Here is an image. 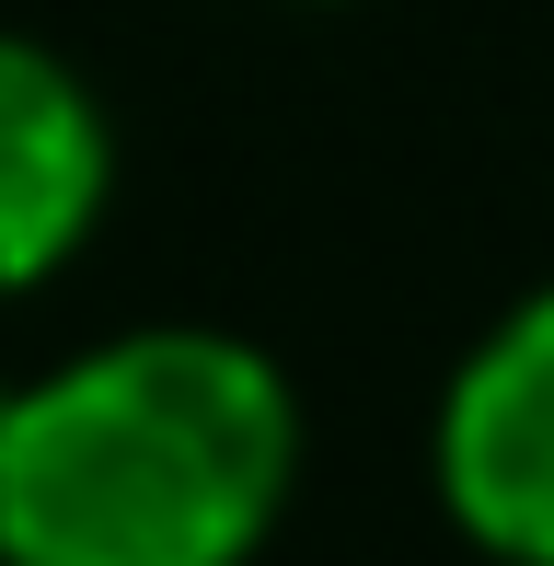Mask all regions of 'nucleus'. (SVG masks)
I'll list each match as a JSON object with an SVG mask.
<instances>
[{"label":"nucleus","instance_id":"obj_5","mask_svg":"<svg viewBox=\"0 0 554 566\" xmlns=\"http://www.w3.org/2000/svg\"><path fill=\"white\" fill-rule=\"evenodd\" d=\"M0 417H12V381H0Z\"/></svg>","mask_w":554,"mask_h":566},{"label":"nucleus","instance_id":"obj_1","mask_svg":"<svg viewBox=\"0 0 554 566\" xmlns=\"http://www.w3.org/2000/svg\"><path fill=\"white\" fill-rule=\"evenodd\" d=\"M289 485V370L220 324H139L12 381L0 566H243Z\"/></svg>","mask_w":554,"mask_h":566},{"label":"nucleus","instance_id":"obj_4","mask_svg":"<svg viewBox=\"0 0 554 566\" xmlns=\"http://www.w3.org/2000/svg\"><path fill=\"white\" fill-rule=\"evenodd\" d=\"M300 12H347V0H300Z\"/></svg>","mask_w":554,"mask_h":566},{"label":"nucleus","instance_id":"obj_2","mask_svg":"<svg viewBox=\"0 0 554 566\" xmlns=\"http://www.w3.org/2000/svg\"><path fill=\"white\" fill-rule=\"evenodd\" d=\"M439 509L497 566H554V277L520 290L450 370Z\"/></svg>","mask_w":554,"mask_h":566},{"label":"nucleus","instance_id":"obj_3","mask_svg":"<svg viewBox=\"0 0 554 566\" xmlns=\"http://www.w3.org/2000/svg\"><path fill=\"white\" fill-rule=\"evenodd\" d=\"M105 197H116L105 93L46 35H12V23H0V301L46 290V277L93 243Z\"/></svg>","mask_w":554,"mask_h":566}]
</instances>
